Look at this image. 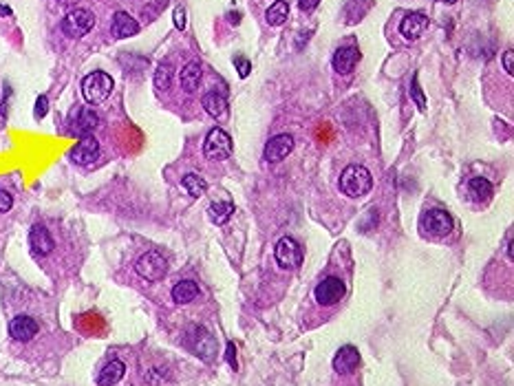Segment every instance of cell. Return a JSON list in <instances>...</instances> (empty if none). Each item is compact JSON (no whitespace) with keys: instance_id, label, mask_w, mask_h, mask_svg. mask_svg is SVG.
Masks as SVG:
<instances>
[{"instance_id":"1","label":"cell","mask_w":514,"mask_h":386,"mask_svg":"<svg viewBox=\"0 0 514 386\" xmlns=\"http://www.w3.org/2000/svg\"><path fill=\"white\" fill-rule=\"evenodd\" d=\"M373 188V177L364 166L351 163L340 174V190L347 194L349 199H360V196L369 194Z\"/></svg>"},{"instance_id":"2","label":"cell","mask_w":514,"mask_h":386,"mask_svg":"<svg viewBox=\"0 0 514 386\" xmlns=\"http://www.w3.org/2000/svg\"><path fill=\"white\" fill-rule=\"evenodd\" d=\"M113 78L104 71H93L82 80V98L89 104H102L113 93Z\"/></svg>"},{"instance_id":"3","label":"cell","mask_w":514,"mask_h":386,"mask_svg":"<svg viewBox=\"0 0 514 386\" xmlns=\"http://www.w3.org/2000/svg\"><path fill=\"white\" fill-rule=\"evenodd\" d=\"M96 27V16H93L89 9H71V12L62 18V31L69 38H84L89 31Z\"/></svg>"},{"instance_id":"4","label":"cell","mask_w":514,"mask_h":386,"mask_svg":"<svg viewBox=\"0 0 514 386\" xmlns=\"http://www.w3.org/2000/svg\"><path fill=\"white\" fill-rule=\"evenodd\" d=\"M203 155L210 161H223L232 155V137L223 128H212L203 141Z\"/></svg>"},{"instance_id":"5","label":"cell","mask_w":514,"mask_h":386,"mask_svg":"<svg viewBox=\"0 0 514 386\" xmlns=\"http://www.w3.org/2000/svg\"><path fill=\"white\" fill-rule=\"evenodd\" d=\"M100 126V115L89 106H78L69 115V133L76 137H87Z\"/></svg>"},{"instance_id":"6","label":"cell","mask_w":514,"mask_h":386,"mask_svg":"<svg viewBox=\"0 0 514 386\" xmlns=\"http://www.w3.org/2000/svg\"><path fill=\"white\" fill-rule=\"evenodd\" d=\"M135 269H137V274L144 278V280H150V283H155V280H161L168 272V260L159 254V252H146L139 256L137 265H135Z\"/></svg>"},{"instance_id":"7","label":"cell","mask_w":514,"mask_h":386,"mask_svg":"<svg viewBox=\"0 0 514 386\" xmlns=\"http://www.w3.org/2000/svg\"><path fill=\"white\" fill-rule=\"evenodd\" d=\"M274 258L282 269H296L302 265V249L296 238L282 236L274 247Z\"/></svg>"},{"instance_id":"8","label":"cell","mask_w":514,"mask_h":386,"mask_svg":"<svg viewBox=\"0 0 514 386\" xmlns=\"http://www.w3.org/2000/svg\"><path fill=\"white\" fill-rule=\"evenodd\" d=\"M344 294H347V287H344L342 278H338V276H327L322 283H318L316 291H313L316 302L322 307H331V305H335V302H340L344 298Z\"/></svg>"},{"instance_id":"9","label":"cell","mask_w":514,"mask_h":386,"mask_svg":"<svg viewBox=\"0 0 514 386\" xmlns=\"http://www.w3.org/2000/svg\"><path fill=\"white\" fill-rule=\"evenodd\" d=\"M69 157L73 163L78 166H89L100 157V141L93 137V135H87V137H82L76 146L71 148Z\"/></svg>"},{"instance_id":"10","label":"cell","mask_w":514,"mask_h":386,"mask_svg":"<svg viewBox=\"0 0 514 386\" xmlns=\"http://www.w3.org/2000/svg\"><path fill=\"white\" fill-rule=\"evenodd\" d=\"M422 227L433 236H446L453 229V218L444 210H428L422 216Z\"/></svg>"},{"instance_id":"11","label":"cell","mask_w":514,"mask_h":386,"mask_svg":"<svg viewBox=\"0 0 514 386\" xmlns=\"http://www.w3.org/2000/svg\"><path fill=\"white\" fill-rule=\"evenodd\" d=\"M291 150H293V137H291V135H287V133H280V135L271 137L265 144L263 155H265V159L269 163H278V161L285 159Z\"/></svg>"},{"instance_id":"12","label":"cell","mask_w":514,"mask_h":386,"mask_svg":"<svg viewBox=\"0 0 514 386\" xmlns=\"http://www.w3.org/2000/svg\"><path fill=\"white\" fill-rule=\"evenodd\" d=\"M190 344H192V349H194L197 356H199V358H203L205 362H210V360L214 358V353H216V340H214V336H210V331H208V329H203V327H194V329H192Z\"/></svg>"},{"instance_id":"13","label":"cell","mask_w":514,"mask_h":386,"mask_svg":"<svg viewBox=\"0 0 514 386\" xmlns=\"http://www.w3.org/2000/svg\"><path fill=\"white\" fill-rule=\"evenodd\" d=\"M29 245H31V252H34L36 256H47L54 252V236H51V232L45 227V225H34L29 229Z\"/></svg>"},{"instance_id":"14","label":"cell","mask_w":514,"mask_h":386,"mask_svg":"<svg viewBox=\"0 0 514 386\" xmlns=\"http://www.w3.org/2000/svg\"><path fill=\"white\" fill-rule=\"evenodd\" d=\"M333 69L338 71V73H342V76H347V73H351L355 67H358V62H360V49L358 47H353V45H349V47H340V49H335V54H333Z\"/></svg>"},{"instance_id":"15","label":"cell","mask_w":514,"mask_h":386,"mask_svg":"<svg viewBox=\"0 0 514 386\" xmlns=\"http://www.w3.org/2000/svg\"><path fill=\"white\" fill-rule=\"evenodd\" d=\"M426 27H428L426 14L422 12L406 14V18H402V23H400V36L404 40H417L426 31Z\"/></svg>"},{"instance_id":"16","label":"cell","mask_w":514,"mask_h":386,"mask_svg":"<svg viewBox=\"0 0 514 386\" xmlns=\"http://www.w3.org/2000/svg\"><path fill=\"white\" fill-rule=\"evenodd\" d=\"M9 336L18 342H29L34 336H38V322L31 316H16L9 322Z\"/></svg>"},{"instance_id":"17","label":"cell","mask_w":514,"mask_h":386,"mask_svg":"<svg viewBox=\"0 0 514 386\" xmlns=\"http://www.w3.org/2000/svg\"><path fill=\"white\" fill-rule=\"evenodd\" d=\"M360 367V351L353 344H344L333 358V369L338 373H353Z\"/></svg>"},{"instance_id":"18","label":"cell","mask_w":514,"mask_h":386,"mask_svg":"<svg viewBox=\"0 0 514 386\" xmlns=\"http://www.w3.org/2000/svg\"><path fill=\"white\" fill-rule=\"evenodd\" d=\"M111 34L115 38H133L139 34V23L135 20L131 14L126 12H118L113 16V23H111Z\"/></svg>"},{"instance_id":"19","label":"cell","mask_w":514,"mask_h":386,"mask_svg":"<svg viewBox=\"0 0 514 386\" xmlns=\"http://www.w3.org/2000/svg\"><path fill=\"white\" fill-rule=\"evenodd\" d=\"M201 78H203V69L199 62H188V65L181 69L179 73V82H181V89L186 93H194L201 84Z\"/></svg>"},{"instance_id":"20","label":"cell","mask_w":514,"mask_h":386,"mask_svg":"<svg viewBox=\"0 0 514 386\" xmlns=\"http://www.w3.org/2000/svg\"><path fill=\"white\" fill-rule=\"evenodd\" d=\"M203 109H205V113L210 115V117L221 120L227 115V100H225L223 93L210 91L203 95Z\"/></svg>"},{"instance_id":"21","label":"cell","mask_w":514,"mask_h":386,"mask_svg":"<svg viewBox=\"0 0 514 386\" xmlns=\"http://www.w3.org/2000/svg\"><path fill=\"white\" fill-rule=\"evenodd\" d=\"M124 373H126V364L120 362V360H113V362H109L107 367L100 371L98 384L100 386H115V384H118L124 378Z\"/></svg>"},{"instance_id":"22","label":"cell","mask_w":514,"mask_h":386,"mask_svg":"<svg viewBox=\"0 0 514 386\" xmlns=\"http://www.w3.org/2000/svg\"><path fill=\"white\" fill-rule=\"evenodd\" d=\"M199 296V285L194 280H181L172 287V300L177 305H188Z\"/></svg>"},{"instance_id":"23","label":"cell","mask_w":514,"mask_h":386,"mask_svg":"<svg viewBox=\"0 0 514 386\" xmlns=\"http://www.w3.org/2000/svg\"><path fill=\"white\" fill-rule=\"evenodd\" d=\"M468 190H470V194H473L475 201L486 203V201L492 199V192H495V188H492V183L488 179H484V177H475V179L468 181Z\"/></svg>"},{"instance_id":"24","label":"cell","mask_w":514,"mask_h":386,"mask_svg":"<svg viewBox=\"0 0 514 386\" xmlns=\"http://www.w3.org/2000/svg\"><path fill=\"white\" fill-rule=\"evenodd\" d=\"M234 214V205L230 201H219L208 207V216L214 225H225Z\"/></svg>"},{"instance_id":"25","label":"cell","mask_w":514,"mask_h":386,"mask_svg":"<svg viewBox=\"0 0 514 386\" xmlns=\"http://www.w3.org/2000/svg\"><path fill=\"white\" fill-rule=\"evenodd\" d=\"M181 183L186 188V192L190 196H194V199H199V196H203L208 192V181L197 172H188L181 179Z\"/></svg>"},{"instance_id":"26","label":"cell","mask_w":514,"mask_h":386,"mask_svg":"<svg viewBox=\"0 0 514 386\" xmlns=\"http://www.w3.org/2000/svg\"><path fill=\"white\" fill-rule=\"evenodd\" d=\"M287 18H289V5L285 3V0H276L265 14V20H267L269 27H280Z\"/></svg>"},{"instance_id":"27","label":"cell","mask_w":514,"mask_h":386,"mask_svg":"<svg viewBox=\"0 0 514 386\" xmlns=\"http://www.w3.org/2000/svg\"><path fill=\"white\" fill-rule=\"evenodd\" d=\"M172 73H175V69H172L170 62H164V65L157 67V71H155V89H159V91H168V89H170V84H172Z\"/></svg>"},{"instance_id":"28","label":"cell","mask_w":514,"mask_h":386,"mask_svg":"<svg viewBox=\"0 0 514 386\" xmlns=\"http://www.w3.org/2000/svg\"><path fill=\"white\" fill-rule=\"evenodd\" d=\"M411 98H413V102L417 104V109H419V111H424V109H426V95L422 93V87H419V78H417V76H413V82H411Z\"/></svg>"},{"instance_id":"29","label":"cell","mask_w":514,"mask_h":386,"mask_svg":"<svg viewBox=\"0 0 514 386\" xmlns=\"http://www.w3.org/2000/svg\"><path fill=\"white\" fill-rule=\"evenodd\" d=\"M47 111H49V98H47V95H40V98L36 100V109H34L36 120H42V117H45Z\"/></svg>"},{"instance_id":"30","label":"cell","mask_w":514,"mask_h":386,"mask_svg":"<svg viewBox=\"0 0 514 386\" xmlns=\"http://www.w3.org/2000/svg\"><path fill=\"white\" fill-rule=\"evenodd\" d=\"M172 18H175V27L179 29V31H183L186 29V25H188V20H186V9L179 5V7H175V14H172Z\"/></svg>"},{"instance_id":"31","label":"cell","mask_w":514,"mask_h":386,"mask_svg":"<svg viewBox=\"0 0 514 386\" xmlns=\"http://www.w3.org/2000/svg\"><path fill=\"white\" fill-rule=\"evenodd\" d=\"M14 205V196L7 190H0V212H9Z\"/></svg>"},{"instance_id":"32","label":"cell","mask_w":514,"mask_h":386,"mask_svg":"<svg viewBox=\"0 0 514 386\" xmlns=\"http://www.w3.org/2000/svg\"><path fill=\"white\" fill-rule=\"evenodd\" d=\"M234 65H236V69H238V76H241V78H247V76H249V71H252L249 60H245V58H234Z\"/></svg>"},{"instance_id":"33","label":"cell","mask_w":514,"mask_h":386,"mask_svg":"<svg viewBox=\"0 0 514 386\" xmlns=\"http://www.w3.org/2000/svg\"><path fill=\"white\" fill-rule=\"evenodd\" d=\"M225 358H227V364H230V367H232V369L236 371V369H238V362H236V347H234V342H227Z\"/></svg>"},{"instance_id":"34","label":"cell","mask_w":514,"mask_h":386,"mask_svg":"<svg viewBox=\"0 0 514 386\" xmlns=\"http://www.w3.org/2000/svg\"><path fill=\"white\" fill-rule=\"evenodd\" d=\"M501 60H503V69H506L508 76H514V51H512V49L506 51Z\"/></svg>"},{"instance_id":"35","label":"cell","mask_w":514,"mask_h":386,"mask_svg":"<svg viewBox=\"0 0 514 386\" xmlns=\"http://www.w3.org/2000/svg\"><path fill=\"white\" fill-rule=\"evenodd\" d=\"M320 5V0H298V7L302 9V12H313V9H316Z\"/></svg>"},{"instance_id":"36","label":"cell","mask_w":514,"mask_h":386,"mask_svg":"<svg viewBox=\"0 0 514 386\" xmlns=\"http://www.w3.org/2000/svg\"><path fill=\"white\" fill-rule=\"evenodd\" d=\"M227 23H230V25H238V23H241V14H238V12H230V14H227Z\"/></svg>"},{"instance_id":"37","label":"cell","mask_w":514,"mask_h":386,"mask_svg":"<svg viewBox=\"0 0 514 386\" xmlns=\"http://www.w3.org/2000/svg\"><path fill=\"white\" fill-rule=\"evenodd\" d=\"M512 247H514V243H512V232H510V234H508V258H510V260L514 258V249H512Z\"/></svg>"},{"instance_id":"38","label":"cell","mask_w":514,"mask_h":386,"mask_svg":"<svg viewBox=\"0 0 514 386\" xmlns=\"http://www.w3.org/2000/svg\"><path fill=\"white\" fill-rule=\"evenodd\" d=\"M80 0H60V5H65V7H71V5H78Z\"/></svg>"},{"instance_id":"39","label":"cell","mask_w":514,"mask_h":386,"mask_svg":"<svg viewBox=\"0 0 514 386\" xmlns=\"http://www.w3.org/2000/svg\"><path fill=\"white\" fill-rule=\"evenodd\" d=\"M0 14H3V16H12V9L5 7V5H0Z\"/></svg>"},{"instance_id":"40","label":"cell","mask_w":514,"mask_h":386,"mask_svg":"<svg viewBox=\"0 0 514 386\" xmlns=\"http://www.w3.org/2000/svg\"><path fill=\"white\" fill-rule=\"evenodd\" d=\"M442 3H448V5H453V3H457V0H442Z\"/></svg>"}]
</instances>
